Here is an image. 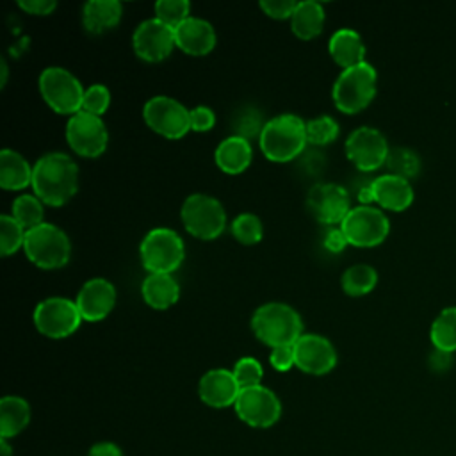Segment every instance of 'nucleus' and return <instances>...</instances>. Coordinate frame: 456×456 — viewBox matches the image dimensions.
I'll list each match as a JSON object with an SVG mask.
<instances>
[{"instance_id":"1","label":"nucleus","mask_w":456,"mask_h":456,"mask_svg":"<svg viewBox=\"0 0 456 456\" xmlns=\"http://www.w3.org/2000/svg\"><path fill=\"white\" fill-rule=\"evenodd\" d=\"M32 189L45 205H66L78 191V167L75 160L62 151L45 153L34 164Z\"/></svg>"},{"instance_id":"2","label":"nucleus","mask_w":456,"mask_h":456,"mask_svg":"<svg viewBox=\"0 0 456 456\" xmlns=\"http://www.w3.org/2000/svg\"><path fill=\"white\" fill-rule=\"evenodd\" d=\"M306 144V121L290 112L271 118L258 137L260 151L273 162L296 160Z\"/></svg>"},{"instance_id":"3","label":"nucleus","mask_w":456,"mask_h":456,"mask_svg":"<svg viewBox=\"0 0 456 456\" xmlns=\"http://www.w3.org/2000/svg\"><path fill=\"white\" fill-rule=\"evenodd\" d=\"M251 331L271 349L280 346H294L303 335V321L290 305L271 301L253 312Z\"/></svg>"},{"instance_id":"4","label":"nucleus","mask_w":456,"mask_h":456,"mask_svg":"<svg viewBox=\"0 0 456 456\" xmlns=\"http://www.w3.org/2000/svg\"><path fill=\"white\" fill-rule=\"evenodd\" d=\"M378 73L367 61L342 69L333 84V103L344 114H356L363 110L376 96Z\"/></svg>"},{"instance_id":"5","label":"nucleus","mask_w":456,"mask_h":456,"mask_svg":"<svg viewBox=\"0 0 456 456\" xmlns=\"http://www.w3.org/2000/svg\"><path fill=\"white\" fill-rule=\"evenodd\" d=\"M23 251L39 269H61L69 262L71 242L66 232L52 223H41L25 233Z\"/></svg>"},{"instance_id":"6","label":"nucleus","mask_w":456,"mask_h":456,"mask_svg":"<svg viewBox=\"0 0 456 456\" xmlns=\"http://www.w3.org/2000/svg\"><path fill=\"white\" fill-rule=\"evenodd\" d=\"M139 256L148 274H171L185 258L182 237L166 226L151 228L141 240Z\"/></svg>"},{"instance_id":"7","label":"nucleus","mask_w":456,"mask_h":456,"mask_svg":"<svg viewBox=\"0 0 456 456\" xmlns=\"http://www.w3.org/2000/svg\"><path fill=\"white\" fill-rule=\"evenodd\" d=\"M37 87L41 98L53 112L73 116L82 110L86 89L69 69L61 66L45 68L39 75Z\"/></svg>"},{"instance_id":"8","label":"nucleus","mask_w":456,"mask_h":456,"mask_svg":"<svg viewBox=\"0 0 456 456\" xmlns=\"http://www.w3.org/2000/svg\"><path fill=\"white\" fill-rule=\"evenodd\" d=\"M180 217L185 230L201 240L217 239L226 228V212L221 201L208 194H191L183 200Z\"/></svg>"},{"instance_id":"9","label":"nucleus","mask_w":456,"mask_h":456,"mask_svg":"<svg viewBox=\"0 0 456 456\" xmlns=\"http://www.w3.org/2000/svg\"><path fill=\"white\" fill-rule=\"evenodd\" d=\"M340 230L346 235L349 246L374 248L387 239L390 232V221L381 208L372 205H358L353 207L344 217Z\"/></svg>"},{"instance_id":"10","label":"nucleus","mask_w":456,"mask_h":456,"mask_svg":"<svg viewBox=\"0 0 456 456\" xmlns=\"http://www.w3.org/2000/svg\"><path fill=\"white\" fill-rule=\"evenodd\" d=\"M144 123L166 139H182L191 130V109L171 96H153L142 107Z\"/></svg>"},{"instance_id":"11","label":"nucleus","mask_w":456,"mask_h":456,"mask_svg":"<svg viewBox=\"0 0 456 456\" xmlns=\"http://www.w3.org/2000/svg\"><path fill=\"white\" fill-rule=\"evenodd\" d=\"M34 326L48 338H66L77 331L82 315L77 303L68 297H46L34 308Z\"/></svg>"},{"instance_id":"12","label":"nucleus","mask_w":456,"mask_h":456,"mask_svg":"<svg viewBox=\"0 0 456 456\" xmlns=\"http://www.w3.org/2000/svg\"><path fill=\"white\" fill-rule=\"evenodd\" d=\"M66 141L77 155L96 159L107 150L109 132L100 116L80 110L66 123Z\"/></svg>"},{"instance_id":"13","label":"nucleus","mask_w":456,"mask_h":456,"mask_svg":"<svg viewBox=\"0 0 456 456\" xmlns=\"http://www.w3.org/2000/svg\"><path fill=\"white\" fill-rule=\"evenodd\" d=\"M233 408L237 417L251 428H271L281 415L278 395L264 385L242 388Z\"/></svg>"},{"instance_id":"14","label":"nucleus","mask_w":456,"mask_h":456,"mask_svg":"<svg viewBox=\"0 0 456 456\" xmlns=\"http://www.w3.org/2000/svg\"><path fill=\"white\" fill-rule=\"evenodd\" d=\"M387 137L374 126H358L346 139V155L360 171H376L388 157Z\"/></svg>"},{"instance_id":"15","label":"nucleus","mask_w":456,"mask_h":456,"mask_svg":"<svg viewBox=\"0 0 456 456\" xmlns=\"http://www.w3.org/2000/svg\"><path fill=\"white\" fill-rule=\"evenodd\" d=\"M306 207L310 214L322 224H338L349 214L351 198L349 192L333 182L315 183L306 196Z\"/></svg>"},{"instance_id":"16","label":"nucleus","mask_w":456,"mask_h":456,"mask_svg":"<svg viewBox=\"0 0 456 456\" xmlns=\"http://www.w3.org/2000/svg\"><path fill=\"white\" fill-rule=\"evenodd\" d=\"M134 52L141 61L160 62L167 59L176 46L175 28L164 25L157 18L144 20L137 25L132 36Z\"/></svg>"},{"instance_id":"17","label":"nucleus","mask_w":456,"mask_h":456,"mask_svg":"<svg viewBox=\"0 0 456 456\" xmlns=\"http://www.w3.org/2000/svg\"><path fill=\"white\" fill-rule=\"evenodd\" d=\"M296 367L305 374L322 376L335 369L337 351L333 344L317 333H303L294 344Z\"/></svg>"},{"instance_id":"18","label":"nucleus","mask_w":456,"mask_h":456,"mask_svg":"<svg viewBox=\"0 0 456 456\" xmlns=\"http://www.w3.org/2000/svg\"><path fill=\"white\" fill-rule=\"evenodd\" d=\"M75 303L82 321L98 322L112 312L116 305V289L105 278H91L80 287Z\"/></svg>"},{"instance_id":"19","label":"nucleus","mask_w":456,"mask_h":456,"mask_svg":"<svg viewBox=\"0 0 456 456\" xmlns=\"http://www.w3.org/2000/svg\"><path fill=\"white\" fill-rule=\"evenodd\" d=\"M200 399L210 408H228L233 406L240 387L228 369H210L207 370L198 383Z\"/></svg>"},{"instance_id":"20","label":"nucleus","mask_w":456,"mask_h":456,"mask_svg":"<svg viewBox=\"0 0 456 456\" xmlns=\"http://www.w3.org/2000/svg\"><path fill=\"white\" fill-rule=\"evenodd\" d=\"M216 30L214 27L198 16L187 18L175 28L176 46L192 57H203L210 53L216 46Z\"/></svg>"},{"instance_id":"21","label":"nucleus","mask_w":456,"mask_h":456,"mask_svg":"<svg viewBox=\"0 0 456 456\" xmlns=\"http://www.w3.org/2000/svg\"><path fill=\"white\" fill-rule=\"evenodd\" d=\"M370 191L374 203L392 212L406 210L413 201V187L410 185V180L392 173L376 176L370 182Z\"/></svg>"},{"instance_id":"22","label":"nucleus","mask_w":456,"mask_h":456,"mask_svg":"<svg viewBox=\"0 0 456 456\" xmlns=\"http://www.w3.org/2000/svg\"><path fill=\"white\" fill-rule=\"evenodd\" d=\"M123 16V5L118 0H89L82 7L84 30L100 36L116 28Z\"/></svg>"},{"instance_id":"23","label":"nucleus","mask_w":456,"mask_h":456,"mask_svg":"<svg viewBox=\"0 0 456 456\" xmlns=\"http://www.w3.org/2000/svg\"><path fill=\"white\" fill-rule=\"evenodd\" d=\"M253 159L251 142L239 135H230L223 139L214 153V160L217 167L226 175H240L244 173Z\"/></svg>"},{"instance_id":"24","label":"nucleus","mask_w":456,"mask_h":456,"mask_svg":"<svg viewBox=\"0 0 456 456\" xmlns=\"http://www.w3.org/2000/svg\"><path fill=\"white\" fill-rule=\"evenodd\" d=\"M331 59L342 68H353L365 62V45L362 36L353 28H338L328 41Z\"/></svg>"},{"instance_id":"25","label":"nucleus","mask_w":456,"mask_h":456,"mask_svg":"<svg viewBox=\"0 0 456 456\" xmlns=\"http://www.w3.org/2000/svg\"><path fill=\"white\" fill-rule=\"evenodd\" d=\"M141 294L148 306L166 310L180 297V285L173 274H148L141 283Z\"/></svg>"},{"instance_id":"26","label":"nucleus","mask_w":456,"mask_h":456,"mask_svg":"<svg viewBox=\"0 0 456 456\" xmlns=\"http://www.w3.org/2000/svg\"><path fill=\"white\" fill-rule=\"evenodd\" d=\"M34 166L14 150H2L0 153V187L5 191H21L32 185Z\"/></svg>"},{"instance_id":"27","label":"nucleus","mask_w":456,"mask_h":456,"mask_svg":"<svg viewBox=\"0 0 456 456\" xmlns=\"http://www.w3.org/2000/svg\"><path fill=\"white\" fill-rule=\"evenodd\" d=\"M324 7L319 2L305 0L297 2L294 14L290 18V28L296 37L303 41H310L317 37L324 28Z\"/></svg>"},{"instance_id":"28","label":"nucleus","mask_w":456,"mask_h":456,"mask_svg":"<svg viewBox=\"0 0 456 456\" xmlns=\"http://www.w3.org/2000/svg\"><path fill=\"white\" fill-rule=\"evenodd\" d=\"M30 422V404L20 395H5L0 401V438L20 435Z\"/></svg>"},{"instance_id":"29","label":"nucleus","mask_w":456,"mask_h":456,"mask_svg":"<svg viewBox=\"0 0 456 456\" xmlns=\"http://www.w3.org/2000/svg\"><path fill=\"white\" fill-rule=\"evenodd\" d=\"M429 338L435 349L456 351V306H445L431 322Z\"/></svg>"},{"instance_id":"30","label":"nucleus","mask_w":456,"mask_h":456,"mask_svg":"<svg viewBox=\"0 0 456 456\" xmlns=\"http://www.w3.org/2000/svg\"><path fill=\"white\" fill-rule=\"evenodd\" d=\"M340 285L347 296L360 297L369 294L378 285V273L372 265L354 264L344 271Z\"/></svg>"},{"instance_id":"31","label":"nucleus","mask_w":456,"mask_h":456,"mask_svg":"<svg viewBox=\"0 0 456 456\" xmlns=\"http://www.w3.org/2000/svg\"><path fill=\"white\" fill-rule=\"evenodd\" d=\"M45 203L36 194H21L14 200L11 207V216L25 228L30 230L43 221L45 217Z\"/></svg>"},{"instance_id":"32","label":"nucleus","mask_w":456,"mask_h":456,"mask_svg":"<svg viewBox=\"0 0 456 456\" xmlns=\"http://www.w3.org/2000/svg\"><path fill=\"white\" fill-rule=\"evenodd\" d=\"M385 166L388 173L410 180L417 176L420 171V157L410 148L395 146V148H390Z\"/></svg>"},{"instance_id":"33","label":"nucleus","mask_w":456,"mask_h":456,"mask_svg":"<svg viewBox=\"0 0 456 456\" xmlns=\"http://www.w3.org/2000/svg\"><path fill=\"white\" fill-rule=\"evenodd\" d=\"M265 123L267 121H264V116L258 109H255L251 105H244L232 118L233 135H239V137H244V139L251 141L255 137H260Z\"/></svg>"},{"instance_id":"34","label":"nucleus","mask_w":456,"mask_h":456,"mask_svg":"<svg viewBox=\"0 0 456 456\" xmlns=\"http://www.w3.org/2000/svg\"><path fill=\"white\" fill-rule=\"evenodd\" d=\"M230 230H232V235L235 237V240L244 246L258 244L264 235L262 221L251 212H242V214L235 216L230 224Z\"/></svg>"},{"instance_id":"35","label":"nucleus","mask_w":456,"mask_h":456,"mask_svg":"<svg viewBox=\"0 0 456 456\" xmlns=\"http://www.w3.org/2000/svg\"><path fill=\"white\" fill-rule=\"evenodd\" d=\"M27 230L11 216L2 214L0 216V251L2 256H9L16 253L20 248H23Z\"/></svg>"},{"instance_id":"36","label":"nucleus","mask_w":456,"mask_h":456,"mask_svg":"<svg viewBox=\"0 0 456 456\" xmlns=\"http://www.w3.org/2000/svg\"><path fill=\"white\" fill-rule=\"evenodd\" d=\"M338 123L328 116L322 114L319 118H314L306 121V141L314 146H326L331 144L338 137Z\"/></svg>"},{"instance_id":"37","label":"nucleus","mask_w":456,"mask_h":456,"mask_svg":"<svg viewBox=\"0 0 456 456\" xmlns=\"http://www.w3.org/2000/svg\"><path fill=\"white\" fill-rule=\"evenodd\" d=\"M153 11L155 18L171 28H176L191 18V4L187 0H159L153 5Z\"/></svg>"},{"instance_id":"38","label":"nucleus","mask_w":456,"mask_h":456,"mask_svg":"<svg viewBox=\"0 0 456 456\" xmlns=\"http://www.w3.org/2000/svg\"><path fill=\"white\" fill-rule=\"evenodd\" d=\"M240 390L242 388H249V387H256L262 385V376H264V369L260 365L258 360L251 358V356H242L240 360L235 362L233 369H232Z\"/></svg>"},{"instance_id":"39","label":"nucleus","mask_w":456,"mask_h":456,"mask_svg":"<svg viewBox=\"0 0 456 456\" xmlns=\"http://www.w3.org/2000/svg\"><path fill=\"white\" fill-rule=\"evenodd\" d=\"M110 105V91L103 84H91L86 93H84V102H82V110L100 116L105 114V110Z\"/></svg>"},{"instance_id":"40","label":"nucleus","mask_w":456,"mask_h":456,"mask_svg":"<svg viewBox=\"0 0 456 456\" xmlns=\"http://www.w3.org/2000/svg\"><path fill=\"white\" fill-rule=\"evenodd\" d=\"M297 2L294 0H262L260 9L273 20H290Z\"/></svg>"},{"instance_id":"41","label":"nucleus","mask_w":456,"mask_h":456,"mask_svg":"<svg viewBox=\"0 0 456 456\" xmlns=\"http://www.w3.org/2000/svg\"><path fill=\"white\" fill-rule=\"evenodd\" d=\"M269 362L271 367L278 372H287L292 367H296V353H294V346H280V347H273L271 354H269Z\"/></svg>"},{"instance_id":"42","label":"nucleus","mask_w":456,"mask_h":456,"mask_svg":"<svg viewBox=\"0 0 456 456\" xmlns=\"http://www.w3.org/2000/svg\"><path fill=\"white\" fill-rule=\"evenodd\" d=\"M216 125V112L207 105H198L191 109V130L208 132Z\"/></svg>"},{"instance_id":"43","label":"nucleus","mask_w":456,"mask_h":456,"mask_svg":"<svg viewBox=\"0 0 456 456\" xmlns=\"http://www.w3.org/2000/svg\"><path fill=\"white\" fill-rule=\"evenodd\" d=\"M18 7L27 14L48 16L57 7V2L55 0H20Z\"/></svg>"},{"instance_id":"44","label":"nucleus","mask_w":456,"mask_h":456,"mask_svg":"<svg viewBox=\"0 0 456 456\" xmlns=\"http://www.w3.org/2000/svg\"><path fill=\"white\" fill-rule=\"evenodd\" d=\"M322 242H324V248H326L328 251H331V253H340L346 246H349V242H347L346 235L342 233L340 226H338V228H330V230L326 232Z\"/></svg>"},{"instance_id":"45","label":"nucleus","mask_w":456,"mask_h":456,"mask_svg":"<svg viewBox=\"0 0 456 456\" xmlns=\"http://www.w3.org/2000/svg\"><path fill=\"white\" fill-rule=\"evenodd\" d=\"M87 456H123V451L114 442H98L91 445Z\"/></svg>"},{"instance_id":"46","label":"nucleus","mask_w":456,"mask_h":456,"mask_svg":"<svg viewBox=\"0 0 456 456\" xmlns=\"http://www.w3.org/2000/svg\"><path fill=\"white\" fill-rule=\"evenodd\" d=\"M429 362L431 365L436 369V370H442V369H447L452 362V353H445V351H440V349H435L429 356Z\"/></svg>"},{"instance_id":"47","label":"nucleus","mask_w":456,"mask_h":456,"mask_svg":"<svg viewBox=\"0 0 456 456\" xmlns=\"http://www.w3.org/2000/svg\"><path fill=\"white\" fill-rule=\"evenodd\" d=\"M0 73H2V78H0V87H5V82H7V75H9V68H7V62H5V59H0Z\"/></svg>"},{"instance_id":"48","label":"nucleus","mask_w":456,"mask_h":456,"mask_svg":"<svg viewBox=\"0 0 456 456\" xmlns=\"http://www.w3.org/2000/svg\"><path fill=\"white\" fill-rule=\"evenodd\" d=\"M0 456H14V454H12V449H11V445H9V442H7V440H2V438H0Z\"/></svg>"}]
</instances>
